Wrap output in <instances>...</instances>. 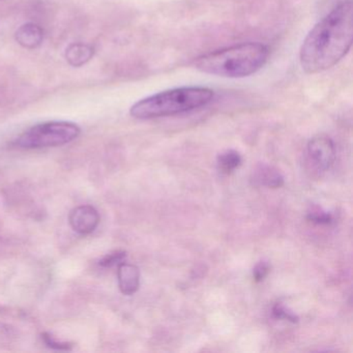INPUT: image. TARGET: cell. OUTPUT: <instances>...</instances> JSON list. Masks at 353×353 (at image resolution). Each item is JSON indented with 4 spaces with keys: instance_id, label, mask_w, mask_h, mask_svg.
<instances>
[{
    "instance_id": "6da1fadb",
    "label": "cell",
    "mask_w": 353,
    "mask_h": 353,
    "mask_svg": "<svg viewBox=\"0 0 353 353\" xmlns=\"http://www.w3.org/2000/svg\"><path fill=\"white\" fill-rule=\"evenodd\" d=\"M352 41V1L345 0L305 37L299 51L301 68L307 74L330 69L349 52Z\"/></svg>"
},
{
    "instance_id": "7a4b0ae2",
    "label": "cell",
    "mask_w": 353,
    "mask_h": 353,
    "mask_svg": "<svg viewBox=\"0 0 353 353\" xmlns=\"http://www.w3.org/2000/svg\"><path fill=\"white\" fill-rule=\"evenodd\" d=\"M270 57V49L261 43H243L202 55L194 61L202 73L226 78H243L257 73Z\"/></svg>"
},
{
    "instance_id": "3957f363",
    "label": "cell",
    "mask_w": 353,
    "mask_h": 353,
    "mask_svg": "<svg viewBox=\"0 0 353 353\" xmlns=\"http://www.w3.org/2000/svg\"><path fill=\"white\" fill-rule=\"evenodd\" d=\"M214 96V90L208 88H174L138 101L130 113L137 119L181 114L205 106L212 102Z\"/></svg>"
},
{
    "instance_id": "277c9868",
    "label": "cell",
    "mask_w": 353,
    "mask_h": 353,
    "mask_svg": "<svg viewBox=\"0 0 353 353\" xmlns=\"http://www.w3.org/2000/svg\"><path fill=\"white\" fill-rule=\"evenodd\" d=\"M81 133L76 123L69 121H49L40 123L24 132L14 141L17 148L26 150L57 148L74 141Z\"/></svg>"
},
{
    "instance_id": "5b68a950",
    "label": "cell",
    "mask_w": 353,
    "mask_h": 353,
    "mask_svg": "<svg viewBox=\"0 0 353 353\" xmlns=\"http://www.w3.org/2000/svg\"><path fill=\"white\" fill-rule=\"evenodd\" d=\"M307 162L318 172H325L334 164L336 148L334 141L325 135H318L310 140L307 146Z\"/></svg>"
},
{
    "instance_id": "8992f818",
    "label": "cell",
    "mask_w": 353,
    "mask_h": 353,
    "mask_svg": "<svg viewBox=\"0 0 353 353\" xmlns=\"http://www.w3.org/2000/svg\"><path fill=\"white\" fill-rule=\"evenodd\" d=\"M100 214L92 205H80L70 212L69 222L72 229L81 235L94 232L100 224Z\"/></svg>"
},
{
    "instance_id": "52a82bcc",
    "label": "cell",
    "mask_w": 353,
    "mask_h": 353,
    "mask_svg": "<svg viewBox=\"0 0 353 353\" xmlns=\"http://www.w3.org/2000/svg\"><path fill=\"white\" fill-rule=\"evenodd\" d=\"M117 270L119 290L125 295H133L140 286V272L137 266L131 263L119 264Z\"/></svg>"
},
{
    "instance_id": "ba28073f",
    "label": "cell",
    "mask_w": 353,
    "mask_h": 353,
    "mask_svg": "<svg viewBox=\"0 0 353 353\" xmlns=\"http://www.w3.org/2000/svg\"><path fill=\"white\" fill-rule=\"evenodd\" d=\"M15 38L24 48H38L44 40V32L38 24L26 23L18 28Z\"/></svg>"
},
{
    "instance_id": "9c48e42d",
    "label": "cell",
    "mask_w": 353,
    "mask_h": 353,
    "mask_svg": "<svg viewBox=\"0 0 353 353\" xmlns=\"http://www.w3.org/2000/svg\"><path fill=\"white\" fill-rule=\"evenodd\" d=\"M254 181L260 185L278 189L284 185V176L280 171L270 165L260 164L253 172Z\"/></svg>"
},
{
    "instance_id": "30bf717a",
    "label": "cell",
    "mask_w": 353,
    "mask_h": 353,
    "mask_svg": "<svg viewBox=\"0 0 353 353\" xmlns=\"http://www.w3.org/2000/svg\"><path fill=\"white\" fill-rule=\"evenodd\" d=\"M94 54V47L84 43H74L65 51L68 63L74 68L82 67L92 59Z\"/></svg>"
},
{
    "instance_id": "8fae6325",
    "label": "cell",
    "mask_w": 353,
    "mask_h": 353,
    "mask_svg": "<svg viewBox=\"0 0 353 353\" xmlns=\"http://www.w3.org/2000/svg\"><path fill=\"white\" fill-rule=\"evenodd\" d=\"M243 162L241 154L235 150H226L219 154L218 168L219 170L225 174H230L235 169L239 168Z\"/></svg>"
},
{
    "instance_id": "7c38bea8",
    "label": "cell",
    "mask_w": 353,
    "mask_h": 353,
    "mask_svg": "<svg viewBox=\"0 0 353 353\" xmlns=\"http://www.w3.org/2000/svg\"><path fill=\"white\" fill-rule=\"evenodd\" d=\"M307 220L318 225H330L334 222V216L330 212L322 210L319 206H312L307 212Z\"/></svg>"
},
{
    "instance_id": "4fadbf2b",
    "label": "cell",
    "mask_w": 353,
    "mask_h": 353,
    "mask_svg": "<svg viewBox=\"0 0 353 353\" xmlns=\"http://www.w3.org/2000/svg\"><path fill=\"white\" fill-rule=\"evenodd\" d=\"M125 258H127V253L125 251L112 252L107 254L100 260V266L104 268H114L125 262Z\"/></svg>"
},
{
    "instance_id": "5bb4252c",
    "label": "cell",
    "mask_w": 353,
    "mask_h": 353,
    "mask_svg": "<svg viewBox=\"0 0 353 353\" xmlns=\"http://www.w3.org/2000/svg\"><path fill=\"white\" fill-rule=\"evenodd\" d=\"M42 340L47 347L54 349V350L69 351L72 349V345L70 343L57 341L52 334H48V332L42 334Z\"/></svg>"
},
{
    "instance_id": "9a60e30c",
    "label": "cell",
    "mask_w": 353,
    "mask_h": 353,
    "mask_svg": "<svg viewBox=\"0 0 353 353\" xmlns=\"http://www.w3.org/2000/svg\"><path fill=\"white\" fill-rule=\"evenodd\" d=\"M272 314L276 319L288 320V321L293 322V323L299 321V317L293 312L289 311L282 303L274 305V307H272Z\"/></svg>"
},
{
    "instance_id": "2e32d148",
    "label": "cell",
    "mask_w": 353,
    "mask_h": 353,
    "mask_svg": "<svg viewBox=\"0 0 353 353\" xmlns=\"http://www.w3.org/2000/svg\"><path fill=\"white\" fill-rule=\"evenodd\" d=\"M270 266L266 261H260L259 263L256 264L253 270V278L255 282H262L268 276L270 272Z\"/></svg>"
}]
</instances>
